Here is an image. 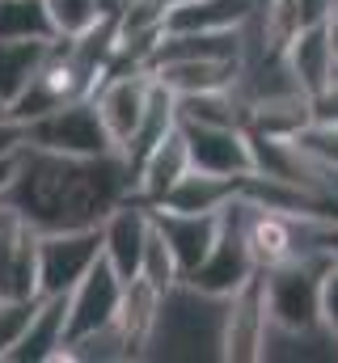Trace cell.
I'll list each match as a JSON object with an SVG mask.
<instances>
[{
    "instance_id": "6da1fadb",
    "label": "cell",
    "mask_w": 338,
    "mask_h": 363,
    "mask_svg": "<svg viewBox=\"0 0 338 363\" xmlns=\"http://www.w3.org/2000/svg\"><path fill=\"white\" fill-rule=\"evenodd\" d=\"M136 169L119 148L97 157H64L43 148H21L17 178L0 194V203L17 207L34 228H81L102 224L110 207L131 199Z\"/></svg>"
},
{
    "instance_id": "7a4b0ae2",
    "label": "cell",
    "mask_w": 338,
    "mask_h": 363,
    "mask_svg": "<svg viewBox=\"0 0 338 363\" xmlns=\"http://www.w3.org/2000/svg\"><path fill=\"white\" fill-rule=\"evenodd\" d=\"M224 300L178 279L157 296V317L144 338L140 359H220Z\"/></svg>"
},
{
    "instance_id": "3957f363",
    "label": "cell",
    "mask_w": 338,
    "mask_h": 363,
    "mask_svg": "<svg viewBox=\"0 0 338 363\" xmlns=\"http://www.w3.org/2000/svg\"><path fill=\"white\" fill-rule=\"evenodd\" d=\"M326 250H305L271 271H262V291H266V321L283 330H309L322 321V279L330 271Z\"/></svg>"
},
{
    "instance_id": "277c9868",
    "label": "cell",
    "mask_w": 338,
    "mask_h": 363,
    "mask_svg": "<svg viewBox=\"0 0 338 363\" xmlns=\"http://www.w3.org/2000/svg\"><path fill=\"white\" fill-rule=\"evenodd\" d=\"M26 148L64 152V157H97V152H110L114 140L102 127L93 97H72L26 123Z\"/></svg>"
},
{
    "instance_id": "5b68a950",
    "label": "cell",
    "mask_w": 338,
    "mask_h": 363,
    "mask_svg": "<svg viewBox=\"0 0 338 363\" xmlns=\"http://www.w3.org/2000/svg\"><path fill=\"white\" fill-rule=\"evenodd\" d=\"M250 274H258L250 258V245H246V233H241V194L220 211V233L207 250V258L186 274L190 287L199 291H212V296H233Z\"/></svg>"
},
{
    "instance_id": "8992f818",
    "label": "cell",
    "mask_w": 338,
    "mask_h": 363,
    "mask_svg": "<svg viewBox=\"0 0 338 363\" xmlns=\"http://www.w3.org/2000/svg\"><path fill=\"white\" fill-rule=\"evenodd\" d=\"M102 254V228H38V296H60Z\"/></svg>"
},
{
    "instance_id": "52a82bcc",
    "label": "cell",
    "mask_w": 338,
    "mask_h": 363,
    "mask_svg": "<svg viewBox=\"0 0 338 363\" xmlns=\"http://www.w3.org/2000/svg\"><path fill=\"white\" fill-rule=\"evenodd\" d=\"M309 224L313 220L279 216V211H266L250 199H241V233H246V245H250V258L258 271H271V267L313 250L309 245Z\"/></svg>"
},
{
    "instance_id": "ba28073f",
    "label": "cell",
    "mask_w": 338,
    "mask_h": 363,
    "mask_svg": "<svg viewBox=\"0 0 338 363\" xmlns=\"http://www.w3.org/2000/svg\"><path fill=\"white\" fill-rule=\"evenodd\" d=\"M123 283L127 279L97 254V262L68 287V330H64V342H72V338H81L89 330L114 321L119 300H123Z\"/></svg>"
},
{
    "instance_id": "9c48e42d",
    "label": "cell",
    "mask_w": 338,
    "mask_h": 363,
    "mask_svg": "<svg viewBox=\"0 0 338 363\" xmlns=\"http://www.w3.org/2000/svg\"><path fill=\"white\" fill-rule=\"evenodd\" d=\"M262 334H266V291H262V271H258L224 300L220 359L224 363H258Z\"/></svg>"
},
{
    "instance_id": "30bf717a",
    "label": "cell",
    "mask_w": 338,
    "mask_h": 363,
    "mask_svg": "<svg viewBox=\"0 0 338 363\" xmlns=\"http://www.w3.org/2000/svg\"><path fill=\"white\" fill-rule=\"evenodd\" d=\"M148 93H153V72L148 68H110L102 77V85L89 93L97 114H102V127L114 140V148L136 131V123L148 106Z\"/></svg>"
},
{
    "instance_id": "8fae6325",
    "label": "cell",
    "mask_w": 338,
    "mask_h": 363,
    "mask_svg": "<svg viewBox=\"0 0 338 363\" xmlns=\"http://www.w3.org/2000/svg\"><path fill=\"white\" fill-rule=\"evenodd\" d=\"M178 131H182V140H186V152H190V165H195V169L224 174V178H246V174H254L246 127L182 123V118H178Z\"/></svg>"
},
{
    "instance_id": "7c38bea8",
    "label": "cell",
    "mask_w": 338,
    "mask_h": 363,
    "mask_svg": "<svg viewBox=\"0 0 338 363\" xmlns=\"http://www.w3.org/2000/svg\"><path fill=\"white\" fill-rule=\"evenodd\" d=\"M0 296H38V228L0 203Z\"/></svg>"
},
{
    "instance_id": "4fadbf2b",
    "label": "cell",
    "mask_w": 338,
    "mask_h": 363,
    "mask_svg": "<svg viewBox=\"0 0 338 363\" xmlns=\"http://www.w3.org/2000/svg\"><path fill=\"white\" fill-rule=\"evenodd\" d=\"M97 228H102V258L123 274V279H136L144 241L153 233V207L140 203V199H123L119 207H110L102 216Z\"/></svg>"
},
{
    "instance_id": "5bb4252c",
    "label": "cell",
    "mask_w": 338,
    "mask_h": 363,
    "mask_svg": "<svg viewBox=\"0 0 338 363\" xmlns=\"http://www.w3.org/2000/svg\"><path fill=\"white\" fill-rule=\"evenodd\" d=\"M64 330H68V291L60 296H38L17 347L4 363H60L64 351Z\"/></svg>"
},
{
    "instance_id": "9a60e30c",
    "label": "cell",
    "mask_w": 338,
    "mask_h": 363,
    "mask_svg": "<svg viewBox=\"0 0 338 363\" xmlns=\"http://www.w3.org/2000/svg\"><path fill=\"white\" fill-rule=\"evenodd\" d=\"M283 60H288L296 85L309 93V97L317 89H326L330 77H334V68H338V43H334V34H330V21H317V26L296 30L283 43Z\"/></svg>"
},
{
    "instance_id": "2e32d148",
    "label": "cell",
    "mask_w": 338,
    "mask_h": 363,
    "mask_svg": "<svg viewBox=\"0 0 338 363\" xmlns=\"http://www.w3.org/2000/svg\"><path fill=\"white\" fill-rule=\"evenodd\" d=\"M237 194H241V178H224V174H207L190 165L153 207L178 211V216H212V211H224Z\"/></svg>"
},
{
    "instance_id": "e0dca14e",
    "label": "cell",
    "mask_w": 338,
    "mask_h": 363,
    "mask_svg": "<svg viewBox=\"0 0 338 363\" xmlns=\"http://www.w3.org/2000/svg\"><path fill=\"white\" fill-rule=\"evenodd\" d=\"M153 224L165 237V245L173 250V262H178V271L186 279L207 258V250H212V241L220 233V211H212V216H178V211L153 207Z\"/></svg>"
},
{
    "instance_id": "ac0fdd59",
    "label": "cell",
    "mask_w": 338,
    "mask_h": 363,
    "mask_svg": "<svg viewBox=\"0 0 338 363\" xmlns=\"http://www.w3.org/2000/svg\"><path fill=\"white\" fill-rule=\"evenodd\" d=\"M338 363V338L326 321L309 325V330H283V325H271L266 321V334H262V351L258 363Z\"/></svg>"
},
{
    "instance_id": "d6986e66",
    "label": "cell",
    "mask_w": 338,
    "mask_h": 363,
    "mask_svg": "<svg viewBox=\"0 0 338 363\" xmlns=\"http://www.w3.org/2000/svg\"><path fill=\"white\" fill-rule=\"evenodd\" d=\"M190 169V152H186V140H182V131L173 127L165 140H157L144 157H140V165H136V190H131V199H140V203H157L161 194H165L173 182L182 178Z\"/></svg>"
},
{
    "instance_id": "ffe728a7",
    "label": "cell",
    "mask_w": 338,
    "mask_h": 363,
    "mask_svg": "<svg viewBox=\"0 0 338 363\" xmlns=\"http://www.w3.org/2000/svg\"><path fill=\"white\" fill-rule=\"evenodd\" d=\"M173 97L203 89H229L237 81V60H165L148 68Z\"/></svg>"
},
{
    "instance_id": "44dd1931",
    "label": "cell",
    "mask_w": 338,
    "mask_h": 363,
    "mask_svg": "<svg viewBox=\"0 0 338 363\" xmlns=\"http://www.w3.org/2000/svg\"><path fill=\"white\" fill-rule=\"evenodd\" d=\"M178 127V106H173V93L153 77V93H148V106H144V114H140V123H136V131L119 144V152L127 157V165L136 169L140 165V157L157 144V140H165L169 131Z\"/></svg>"
},
{
    "instance_id": "7402d4cb",
    "label": "cell",
    "mask_w": 338,
    "mask_h": 363,
    "mask_svg": "<svg viewBox=\"0 0 338 363\" xmlns=\"http://www.w3.org/2000/svg\"><path fill=\"white\" fill-rule=\"evenodd\" d=\"M157 296H161V291H157L153 283H144L140 274L123 283V300H119L114 325H119V334H123L131 359H140V351H144V338H148L153 317H157Z\"/></svg>"
},
{
    "instance_id": "603a6c76",
    "label": "cell",
    "mask_w": 338,
    "mask_h": 363,
    "mask_svg": "<svg viewBox=\"0 0 338 363\" xmlns=\"http://www.w3.org/2000/svg\"><path fill=\"white\" fill-rule=\"evenodd\" d=\"M55 38H0V101L9 106L43 68Z\"/></svg>"
},
{
    "instance_id": "cb8c5ba5",
    "label": "cell",
    "mask_w": 338,
    "mask_h": 363,
    "mask_svg": "<svg viewBox=\"0 0 338 363\" xmlns=\"http://www.w3.org/2000/svg\"><path fill=\"white\" fill-rule=\"evenodd\" d=\"M182 123H220V127H246V101L237 89H203V93H182L173 97Z\"/></svg>"
},
{
    "instance_id": "d4e9b609",
    "label": "cell",
    "mask_w": 338,
    "mask_h": 363,
    "mask_svg": "<svg viewBox=\"0 0 338 363\" xmlns=\"http://www.w3.org/2000/svg\"><path fill=\"white\" fill-rule=\"evenodd\" d=\"M0 38H55L47 0H0Z\"/></svg>"
},
{
    "instance_id": "484cf974",
    "label": "cell",
    "mask_w": 338,
    "mask_h": 363,
    "mask_svg": "<svg viewBox=\"0 0 338 363\" xmlns=\"http://www.w3.org/2000/svg\"><path fill=\"white\" fill-rule=\"evenodd\" d=\"M47 13H51L55 38H77L84 30H93L97 21H106L97 0H47Z\"/></svg>"
},
{
    "instance_id": "4316f807",
    "label": "cell",
    "mask_w": 338,
    "mask_h": 363,
    "mask_svg": "<svg viewBox=\"0 0 338 363\" xmlns=\"http://www.w3.org/2000/svg\"><path fill=\"white\" fill-rule=\"evenodd\" d=\"M140 279L144 283H153L157 291H165V287H173L178 279H182V271H178V262H173V250L165 245V237L157 233V224H153V233H148V241H144V254H140Z\"/></svg>"
},
{
    "instance_id": "83f0119b",
    "label": "cell",
    "mask_w": 338,
    "mask_h": 363,
    "mask_svg": "<svg viewBox=\"0 0 338 363\" xmlns=\"http://www.w3.org/2000/svg\"><path fill=\"white\" fill-rule=\"evenodd\" d=\"M34 304H38V296H0V363L9 359V351L17 347Z\"/></svg>"
},
{
    "instance_id": "f1b7e54d",
    "label": "cell",
    "mask_w": 338,
    "mask_h": 363,
    "mask_svg": "<svg viewBox=\"0 0 338 363\" xmlns=\"http://www.w3.org/2000/svg\"><path fill=\"white\" fill-rule=\"evenodd\" d=\"M296 144H305L322 161H334L338 165V123H309L305 131H296Z\"/></svg>"
},
{
    "instance_id": "f546056e",
    "label": "cell",
    "mask_w": 338,
    "mask_h": 363,
    "mask_svg": "<svg viewBox=\"0 0 338 363\" xmlns=\"http://www.w3.org/2000/svg\"><path fill=\"white\" fill-rule=\"evenodd\" d=\"M322 321L334 330L338 338V262H330V271L322 279Z\"/></svg>"
},
{
    "instance_id": "4dcf8cb0",
    "label": "cell",
    "mask_w": 338,
    "mask_h": 363,
    "mask_svg": "<svg viewBox=\"0 0 338 363\" xmlns=\"http://www.w3.org/2000/svg\"><path fill=\"white\" fill-rule=\"evenodd\" d=\"M309 245L313 250H326L338 262V220H313L309 224Z\"/></svg>"
},
{
    "instance_id": "1f68e13d",
    "label": "cell",
    "mask_w": 338,
    "mask_h": 363,
    "mask_svg": "<svg viewBox=\"0 0 338 363\" xmlns=\"http://www.w3.org/2000/svg\"><path fill=\"white\" fill-rule=\"evenodd\" d=\"M26 148V123H17L13 114H0V157H13Z\"/></svg>"
},
{
    "instance_id": "d6a6232c",
    "label": "cell",
    "mask_w": 338,
    "mask_h": 363,
    "mask_svg": "<svg viewBox=\"0 0 338 363\" xmlns=\"http://www.w3.org/2000/svg\"><path fill=\"white\" fill-rule=\"evenodd\" d=\"M17 165H21V152H13V157H0V194L9 190V182L17 178Z\"/></svg>"
},
{
    "instance_id": "836d02e7",
    "label": "cell",
    "mask_w": 338,
    "mask_h": 363,
    "mask_svg": "<svg viewBox=\"0 0 338 363\" xmlns=\"http://www.w3.org/2000/svg\"><path fill=\"white\" fill-rule=\"evenodd\" d=\"M0 114H9V106H4V101H0Z\"/></svg>"
},
{
    "instance_id": "e575fe53",
    "label": "cell",
    "mask_w": 338,
    "mask_h": 363,
    "mask_svg": "<svg viewBox=\"0 0 338 363\" xmlns=\"http://www.w3.org/2000/svg\"><path fill=\"white\" fill-rule=\"evenodd\" d=\"M169 4H178V0H169Z\"/></svg>"
}]
</instances>
